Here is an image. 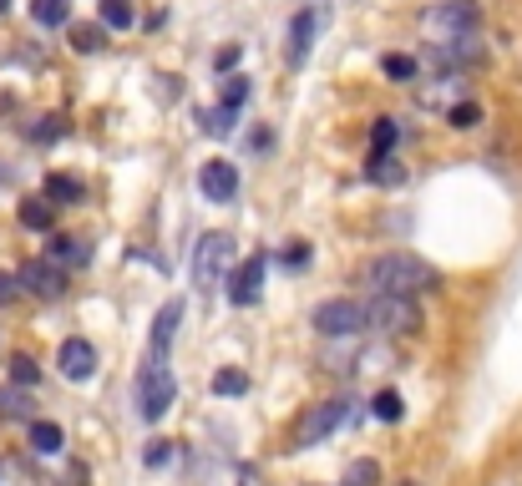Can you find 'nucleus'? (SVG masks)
<instances>
[{
	"instance_id": "f257e3e1",
	"label": "nucleus",
	"mask_w": 522,
	"mask_h": 486,
	"mask_svg": "<svg viewBox=\"0 0 522 486\" xmlns=\"http://www.w3.org/2000/svg\"><path fill=\"white\" fill-rule=\"evenodd\" d=\"M365 279L376 284V294H421V289L436 284L431 264L416 259V254H406V249H391V254H381V259H370Z\"/></svg>"
},
{
	"instance_id": "f03ea898",
	"label": "nucleus",
	"mask_w": 522,
	"mask_h": 486,
	"mask_svg": "<svg viewBox=\"0 0 522 486\" xmlns=\"http://www.w3.org/2000/svg\"><path fill=\"white\" fill-rule=\"evenodd\" d=\"M173 395H178V380H173L168 360L147 355V365L137 375V411H142V421H163L168 405H173Z\"/></svg>"
},
{
	"instance_id": "7ed1b4c3",
	"label": "nucleus",
	"mask_w": 522,
	"mask_h": 486,
	"mask_svg": "<svg viewBox=\"0 0 522 486\" xmlns=\"http://www.w3.org/2000/svg\"><path fill=\"white\" fill-rule=\"evenodd\" d=\"M365 324H376V330L386 335H416V324H421V309L411 294H376L370 304H360Z\"/></svg>"
},
{
	"instance_id": "20e7f679",
	"label": "nucleus",
	"mask_w": 522,
	"mask_h": 486,
	"mask_svg": "<svg viewBox=\"0 0 522 486\" xmlns=\"http://www.w3.org/2000/svg\"><path fill=\"white\" fill-rule=\"evenodd\" d=\"M421 26L441 41H457V36H472L482 26V11H477V0H441V6H431L421 16Z\"/></svg>"
},
{
	"instance_id": "39448f33",
	"label": "nucleus",
	"mask_w": 522,
	"mask_h": 486,
	"mask_svg": "<svg viewBox=\"0 0 522 486\" xmlns=\"http://www.w3.org/2000/svg\"><path fill=\"white\" fill-rule=\"evenodd\" d=\"M310 324H315L325 340H340V335L365 330V314H360V304H350V299H325V304H315Z\"/></svg>"
},
{
	"instance_id": "423d86ee",
	"label": "nucleus",
	"mask_w": 522,
	"mask_h": 486,
	"mask_svg": "<svg viewBox=\"0 0 522 486\" xmlns=\"http://www.w3.org/2000/svg\"><path fill=\"white\" fill-rule=\"evenodd\" d=\"M350 416H355V405H350V400H325V405H315V411L300 421L294 441H300V446H315V441H325L330 431H340Z\"/></svg>"
},
{
	"instance_id": "0eeeda50",
	"label": "nucleus",
	"mask_w": 522,
	"mask_h": 486,
	"mask_svg": "<svg viewBox=\"0 0 522 486\" xmlns=\"http://www.w3.org/2000/svg\"><path fill=\"white\" fill-rule=\"evenodd\" d=\"M223 264H229V233H203L198 254H193V284L208 294L223 279Z\"/></svg>"
},
{
	"instance_id": "6e6552de",
	"label": "nucleus",
	"mask_w": 522,
	"mask_h": 486,
	"mask_svg": "<svg viewBox=\"0 0 522 486\" xmlns=\"http://www.w3.org/2000/svg\"><path fill=\"white\" fill-rule=\"evenodd\" d=\"M198 188H203V198H213V203H229L234 193H239V173H234V162H203V173H198Z\"/></svg>"
},
{
	"instance_id": "1a4fd4ad",
	"label": "nucleus",
	"mask_w": 522,
	"mask_h": 486,
	"mask_svg": "<svg viewBox=\"0 0 522 486\" xmlns=\"http://www.w3.org/2000/svg\"><path fill=\"white\" fill-rule=\"evenodd\" d=\"M16 284H21V289H31V294H41V299H56V294L66 289L61 269H56V264H46V259H31V264H21Z\"/></svg>"
},
{
	"instance_id": "9d476101",
	"label": "nucleus",
	"mask_w": 522,
	"mask_h": 486,
	"mask_svg": "<svg viewBox=\"0 0 522 486\" xmlns=\"http://www.w3.org/2000/svg\"><path fill=\"white\" fill-rule=\"evenodd\" d=\"M56 365H61L66 380H92V370H97V350H92L87 340H61Z\"/></svg>"
},
{
	"instance_id": "9b49d317",
	"label": "nucleus",
	"mask_w": 522,
	"mask_h": 486,
	"mask_svg": "<svg viewBox=\"0 0 522 486\" xmlns=\"http://www.w3.org/2000/svg\"><path fill=\"white\" fill-rule=\"evenodd\" d=\"M264 254H254V259H244L239 264V274L229 279V294H234V304H254L259 299V289H264Z\"/></svg>"
},
{
	"instance_id": "f8f14e48",
	"label": "nucleus",
	"mask_w": 522,
	"mask_h": 486,
	"mask_svg": "<svg viewBox=\"0 0 522 486\" xmlns=\"http://www.w3.org/2000/svg\"><path fill=\"white\" fill-rule=\"evenodd\" d=\"M178 319H183V299H168V304L158 309V319H153V355H158V360H168V350H173V340H178Z\"/></svg>"
},
{
	"instance_id": "ddd939ff",
	"label": "nucleus",
	"mask_w": 522,
	"mask_h": 486,
	"mask_svg": "<svg viewBox=\"0 0 522 486\" xmlns=\"http://www.w3.org/2000/svg\"><path fill=\"white\" fill-rule=\"evenodd\" d=\"M310 41H315V16H310V11H300V16H294V26H289V61H294V66L305 61Z\"/></svg>"
},
{
	"instance_id": "4468645a",
	"label": "nucleus",
	"mask_w": 522,
	"mask_h": 486,
	"mask_svg": "<svg viewBox=\"0 0 522 486\" xmlns=\"http://www.w3.org/2000/svg\"><path fill=\"white\" fill-rule=\"evenodd\" d=\"M0 416H6V421L31 416V395H26V385H0Z\"/></svg>"
},
{
	"instance_id": "2eb2a0df",
	"label": "nucleus",
	"mask_w": 522,
	"mask_h": 486,
	"mask_svg": "<svg viewBox=\"0 0 522 486\" xmlns=\"http://www.w3.org/2000/svg\"><path fill=\"white\" fill-rule=\"evenodd\" d=\"M51 264H87L82 238H51Z\"/></svg>"
},
{
	"instance_id": "dca6fc26",
	"label": "nucleus",
	"mask_w": 522,
	"mask_h": 486,
	"mask_svg": "<svg viewBox=\"0 0 522 486\" xmlns=\"http://www.w3.org/2000/svg\"><path fill=\"white\" fill-rule=\"evenodd\" d=\"M31 16H36L41 26H66V21H71V0H36Z\"/></svg>"
},
{
	"instance_id": "f3484780",
	"label": "nucleus",
	"mask_w": 522,
	"mask_h": 486,
	"mask_svg": "<svg viewBox=\"0 0 522 486\" xmlns=\"http://www.w3.org/2000/svg\"><path fill=\"white\" fill-rule=\"evenodd\" d=\"M21 223L36 228V233H46L51 228V198H26L21 203Z\"/></svg>"
},
{
	"instance_id": "a211bd4d",
	"label": "nucleus",
	"mask_w": 522,
	"mask_h": 486,
	"mask_svg": "<svg viewBox=\"0 0 522 486\" xmlns=\"http://www.w3.org/2000/svg\"><path fill=\"white\" fill-rule=\"evenodd\" d=\"M31 446H36L41 456H56V451H61V426H56V421H36V426H31Z\"/></svg>"
},
{
	"instance_id": "6ab92c4d",
	"label": "nucleus",
	"mask_w": 522,
	"mask_h": 486,
	"mask_svg": "<svg viewBox=\"0 0 522 486\" xmlns=\"http://www.w3.org/2000/svg\"><path fill=\"white\" fill-rule=\"evenodd\" d=\"M102 26L107 31H127L132 26V0H102Z\"/></svg>"
},
{
	"instance_id": "aec40b11",
	"label": "nucleus",
	"mask_w": 522,
	"mask_h": 486,
	"mask_svg": "<svg viewBox=\"0 0 522 486\" xmlns=\"http://www.w3.org/2000/svg\"><path fill=\"white\" fill-rule=\"evenodd\" d=\"M396 137H401V132H396V122H391V117H381L376 127H370V152L386 157V147H396Z\"/></svg>"
},
{
	"instance_id": "412c9836",
	"label": "nucleus",
	"mask_w": 522,
	"mask_h": 486,
	"mask_svg": "<svg viewBox=\"0 0 522 486\" xmlns=\"http://www.w3.org/2000/svg\"><path fill=\"white\" fill-rule=\"evenodd\" d=\"M376 481H381V466H376V461H350L345 486H376Z\"/></svg>"
},
{
	"instance_id": "4be33fe9",
	"label": "nucleus",
	"mask_w": 522,
	"mask_h": 486,
	"mask_svg": "<svg viewBox=\"0 0 522 486\" xmlns=\"http://www.w3.org/2000/svg\"><path fill=\"white\" fill-rule=\"evenodd\" d=\"M370 411H376V421H401V411H406V405H401V395H396V390H381Z\"/></svg>"
},
{
	"instance_id": "5701e85b",
	"label": "nucleus",
	"mask_w": 522,
	"mask_h": 486,
	"mask_svg": "<svg viewBox=\"0 0 522 486\" xmlns=\"http://www.w3.org/2000/svg\"><path fill=\"white\" fill-rule=\"evenodd\" d=\"M244 390H249V380L239 370H218L213 375V395H244Z\"/></svg>"
},
{
	"instance_id": "b1692460",
	"label": "nucleus",
	"mask_w": 522,
	"mask_h": 486,
	"mask_svg": "<svg viewBox=\"0 0 522 486\" xmlns=\"http://www.w3.org/2000/svg\"><path fill=\"white\" fill-rule=\"evenodd\" d=\"M11 380L31 390V385L41 380V370H36V360H31V355H16V360H11Z\"/></svg>"
},
{
	"instance_id": "393cba45",
	"label": "nucleus",
	"mask_w": 522,
	"mask_h": 486,
	"mask_svg": "<svg viewBox=\"0 0 522 486\" xmlns=\"http://www.w3.org/2000/svg\"><path fill=\"white\" fill-rule=\"evenodd\" d=\"M46 198H61V203H66V198H82V183L56 173V178H46Z\"/></svg>"
},
{
	"instance_id": "a878e982",
	"label": "nucleus",
	"mask_w": 522,
	"mask_h": 486,
	"mask_svg": "<svg viewBox=\"0 0 522 486\" xmlns=\"http://www.w3.org/2000/svg\"><path fill=\"white\" fill-rule=\"evenodd\" d=\"M71 41H77V51H97L102 46V26H71Z\"/></svg>"
},
{
	"instance_id": "bb28decb",
	"label": "nucleus",
	"mask_w": 522,
	"mask_h": 486,
	"mask_svg": "<svg viewBox=\"0 0 522 486\" xmlns=\"http://www.w3.org/2000/svg\"><path fill=\"white\" fill-rule=\"evenodd\" d=\"M482 122V107L477 102H457L452 107V127H477Z\"/></svg>"
},
{
	"instance_id": "cd10ccee",
	"label": "nucleus",
	"mask_w": 522,
	"mask_h": 486,
	"mask_svg": "<svg viewBox=\"0 0 522 486\" xmlns=\"http://www.w3.org/2000/svg\"><path fill=\"white\" fill-rule=\"evenodd\" d=\"M244 97H249V81H244V76H234L229 87H223V107H244Z\"/></svg>"
},
{
	"instance_id": "c85d7f7f",
	"label": "nucleus",
	"mask_w": 522,
	"mask_h": 486,
	"mask_svg": "<svg viewBox=\"0 0 522 486\" xmlns=\"http://www.w3.org/2000/svg\"><path fill=\"white\" fill-rule=\"evenodd\" d=\"M386 76L406 81V76H416V61H411V56H386Z\"/></svg>"
},
{
	"instance_id": "c756f323",
	"label": "nucleus",
	"mask_w": 522,
	"mask_h": 486,
	"mask_svg": "<svg viewBox=\"0 0 522 486\" xmlns=\"http://www.w3.org/2000/svg\"><path fill=\"white\" fill-rule=\"evenodd\" d=\"M168 446H173V441H147L142 461H147V466H163V461H168Z\"/></svg>"
},
{
	"instance_id": "7c9ffc66",
	"label": "nucleus",
	"mask_w": 522,
	"mask_h": 486,
	"mask_svg": "<svg viewBox=\"0 0 522 486\" xmlns=\"http://www.w3.org/2000/svg\"><path fill=\"white\" fill-rule=\"evenodd\" d=\"M11 299H16V279L0 274V304H11Z\"/></svg>"
},
{
	"instance_id": "2f4dec72",
	"label": "nucleus",
	"mask_w": 522,
	"mask_h": 486,
	"mask_svg": "<svg viewBox=\"0 0 522 486\" xmlns=\"http://www.w3.org/2000/svg\"><path fill=\"white\" fill-rule=\"evenodd\" d=\"M229 66H239V46H229V51H218V71H229Z\"/></svg>"
},
{
	"instance_id": "473e14b6",
	"label": "nucleus",
	"mask_w": 522,
	"mask_h": 486,
	"mask_svg": "<svg viewBox=\"0 0 522 486\" xmlns=\"http://www.w3.org/2000/svg\"><path fill=\"white\" fill-rule=\"evenodd\" d=\"M6 11H11V0H0V16H6Z\"/></svg>"
},
{
	"instance_id": "72a5a7b5",
	"label": "nucleus",
	"mask_w": 522,
	"mask_h": 486,
	"mask_svg": "<svg viewBox=\"0 0 522 486\" xmlns=\"http://www.w3.org/2000/svg\"><path fill=\"white\" fill-rule=\"evenodd\" d=\"M401 486H421V481H401Z\"/></svg>"
}]
</instances>
